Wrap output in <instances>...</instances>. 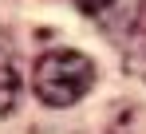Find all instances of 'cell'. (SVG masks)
I'll return each instance as SVG.
<instances>
[{
    "instance_id": "7a4b0ae2",
    "label": "cell",
    "mask_w": 146,
    "mask_h": 134,
    "mask_svg": "<svg viewBox=\"0 0 146 134\" xmlns=\"http://www.w3.org/2000/svg\"><path fill=\"white\" fill-rule=\"evenodd\" d=\"M75 8L95 20L107 36H126L138 28V16H142V4L146 0H71Z\"/></svg>"
},
{
    "instance_id": "6da1fadb",
    "label": "cell",
    "mask_w": 146,
    "mask_h": 134,
    "mask_svg": "<svg viewBox=\"0 0 146 134\" xmlns=\"http://www.w3.org/2000/svg\"><path fill=\"white\" fill-rule=\"evenodd\" d=\"M91 87H95V63L71 47H55L48 55H40L32 67V91L48 107H71Z\"/></svg>"
},
{
    "instance_id": "3957f363",
    "label": "cell",
    "mask_w": 146,
    "mask_h": 134,
    "mask_svg": "<svg viewBox=\"0 0 146 134\" xmlns=\"http://www.w3.org/2000/svg\"><path fill=\"white\" fill-rule=\"evenodd\" d=\"M16 99H20V75H16V63H12V47L0 36V118L12 114Z\"/></svg>"
}]
</instances>
